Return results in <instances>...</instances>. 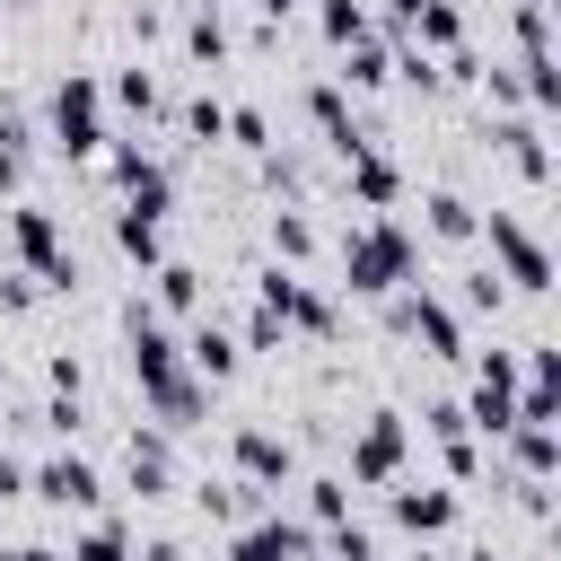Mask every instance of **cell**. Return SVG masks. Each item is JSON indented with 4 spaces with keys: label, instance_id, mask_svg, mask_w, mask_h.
<instances>
[{
    "label": "cell",
    "instance_id": "obj_17",
    "mask_svg": "<svg viewBox=\"0 0 561 561\" xmlns=\"http://www.w3.org/2000/svg\"><path fill=\"white\" fill-rule=\"evenodd\" d=\"M184 131H193V140H219V131H228V105H219V96H193V105H184Z\"/></svg>",
    "mask_w": 561,
    "mask_h": 561
},
{
    "label": "cell",
    "instance_id": "obj_8",
    "mask_svg": "<svg viewBox=\"0 0 561 561\" xmlns=\"http://www.w3.org/2000/svg\"><path fill=\"white\" fill-rule=\"evenodd\" d=\"M298 552H307V535H298V526H245L228 561H298Z\"/></svg>",
    "mask_w": 561,
    "mask_h": 561
},
{
    "label": "cell",
    "instance_id": "obj_21",
    "mask_svg": "<svg viewBox=\"0 0 561 561\" xmlns=\"http://www.w3.org/2000/svg\"><path fill=\"white\" fill-rule=\"evenodd\" d=\"M359 26H368V18H359V0H324V35H333V44H351Z\"/></svg>",
    "mask_w": 561,
    "mask_h": 561
},
{
    "label": "cell",
    "instance_id": "obj_23",
    "mask_svg": "<svg viewBox=\"0 0 561 561\" xmlns=\"http://www.w3.org/2000/svg\"><path fill=\"white\" fill-rule=\"evenodd\" d=\"M228 131H237V140H245V149H272V123H263V114H254V105H245V114H228Z\"/></svg>",
    "mask_w": 561,
    "mask_h": 561
},
{
    "label": "cell",
    "instance_id": "obj_20",
    "mask_svg": "<svg viewBox=\"0 0 561 561\" xmlns=\"http://www.w3.org/2000/svg\"><path fill=\"white\" fill-rule=\"evenodd\" d=\"M272 245H280V254H307V245H316V228H307L298 210H280V219H272Z\"/></svg>",
    "mask_w": 561,
    "mask_h": 561
},
{
    "label": "cell",
    "instance_id": "obj_7",
    "mask_svg": "<svg viewBox=\"0 0 561 561\" xmlns=\"http://www.w3.org/2000/svg\"><path fill=\"white\" fill-rule=\"evenodd\" d=\"M237 465H245V482H280L289 473V447L272 430H237Z\"/></svg>",
    "mask_w": 561,
    "mask_h": 561
},
{
    "label": "cell",
    "instance_id": "obj_1",
    "mask_svg": "<svg viewBox=\"0 0 561 561\" xmlns=\"http://www.w3.org/2000/svg\"><path fill=\"white\" fill-rule=\"evenodd\" d=\"M342 272H351L359 298H377V289H394V280L412 272V237H403L394 219H368V228L342 245Z\"/></svg>",
    "mask_w": 561,
    "mask_h": 561
},
{
    "label": "cell",
    "instance_id": "obj_9",
    "mask_svg": "<svg viewBox=\"0 0 561 561\" xmlns=\"http://www.w3.org/2000/svg\"><path fill=\"white\" fill-rule=\"evenodd\" d=\"M184 359H193L202 377H237V342H228L219 324H193V342H184Z\"/></svg>",
    "mask_w": 561,
    "mask_h": 561
},
{
    "label": "cell",
    "instance_id": "obj_6",
    "mask_svg": "<svg viewBox=\"0 0 561 561\" xmlns=\"http://www.w3.org/2000/svg\"><path fill=\"white\" fill-rule=\"evenodd\" d=\"M491 245H500V263H508L517 289H543V254H535V237H517V219L491 210Z\"/></svg>",
    "mask_w": 561,
    "mask_h": 561
},
{
    "label": "cell",
    "instance_id": "obj_27",
    "mask_svg": "<svg viewBox=\"0 0 561 561\" xmlns=\"http://www.w3.org/2000/svg\"><path fill=\"white\" fill-rule=\"evenodd\" d=\"M149 561H184V552H175V543H149Z\"/></svg>",
    "mask_w": 561,
    "mask_h": 561
},
{
    "label": "cell",
    "instance_id": "obj_11",
    "mask_svg": "<svg viewBox=\"0 0 561 561\" xmlns=\"http://www.w3.org/2000/svg\"><path fill=\"white\" fill-rule=\"evenodd\" d=\"M158 298H167L175 316H193V307H202V272H193V263H167V272H158Z\"/></svg>",
    "mask_w": 561,
    "mask_h": 561
},
{
    "label": "cell",
    "instance_id": "obj_18",
    "mask_svg": "<svg viewBox=\"0 0 561 561\" xmlns=\"http://www.w3.org/2000/svg\"><path fill=\"white\" fill-rule=\"evenodd\" d=\"M430 228H438V237H465V228H473V210H465L456 193H430Z\"/></svg>",
    "mask_w": 561,
    "mask_h": 561
},
{
    "label": "cell",
    "instance_id": "obj_25",
    "mask_svg": "<svg viewBox=\"0 0 561 561\" xmlns=\"http://www.w3.org/2000/svg\"><path fill=\"white\" fill-rule=\"evenodd\" d=\"M254 9H263V18H289V9H298V0H254Z\"/></svg>",
    "mask_w": 561,
    "mask_h": 561
},
{
    "label": "cell",
    "instance_id": "obj_12",
    "mask_svg": "<svg viewBox=\"0 0 561 561\" xmlns=\"http://www.w3.org/2000/svg\"><path fill=\"white\" fill-rule=\"evenodd\" d=\"M114 237H123V254H131V263H158V219L123 210V219H114Z\"/></svg>",
    "mask_w": 561,
    "mask_h": 561
},
{
    "label": "cell",
    "instance_id": "obj_13",
    "mask_svg": "<svg viewBox=\"0 0 561 561\" xmlns=\"http://www.w3.org/2000/svg\"><path fill=\"white\" fill-rule=\"evenodd\" d=\"M351 193H359V202H394V167H386V158H359V167H351Z\"/></svg>",
    "mask_w": 561,
    "mask_h": 561
},
{
    "label": "cell",
    "instance_id": "obj_26",
    "mask_svg": "<svg viewBox=\"0 0 561 561\" xmlns=\"http://www.w3.org/2000/svg\"><path fill=\"white\" fill-rule=\"evenodd\" d=\"M9 561H53V552H44V543H18V552H9Z\"/></svg>",
    "mask_w": 561,
    "mask_h": 561
},
{
    "label": "cell",
    "instance_id": "obj_5",
    "mask_svg": "<svg viewBox=\"0 0 561 561\" xmlns=\"http://www.w3.org/2000/svg\"><path fill=\"white\" fill-rule=\"evenodd\" d=\"M394 456H403V421H394V412H377V421H368V438L351 447V473H359V482H386V473H394Z\"/></svg>",
    "mask_w": 561,
    "mask_h": 561
},
{
    "label": "cell",
    "instance_id": "obj_4",
    "mask_svg": "<svg viewBox=\"0 0 561 561\" xmlns=\"http://www.w3.org/2000/svg\"><path fill=\"white\" fill-rule=\"evenodd\" d=\"M35 491H44L53 508H96V465H88V456H53V465L35 473Z\"/></svg>",
    "mask_w": 561,
    "mask_h": 561
},
{
    "label": "cell",
    "instance_id": "obj_3",
    "mask_svg": "<svg viewBox=\"0 0 561 561\" xmlns=\"http://www.w3.org/2000/svg\"><path fill=\"white\" fill-rule=\"evenodd\" d=\"M9 245H18V263L35 272V280H53V289H70L79 272L61 263V245H53V219L44 210H9Z\"/></svg>",
    "mask_w": 561,
    "mask_h": 561
},
{
    "label": "cell",
    "instance_id": "obj_15",
    "mask_svg": "<svg viewBox=\"0 0 561 561\" xmlns=\"http://www.w3.org/2000/svg\"><path fill=\"white\" fill-rule=\"evenodd\" d=\"M184 44H193V61H219V53H228V26H219V18L202 9V18L184 26Z\"/></svg>",
    "mask_w": 561,
    "mask_h": 561
},
{
    "label": "cell",
    "instance_id": "obj_14",
    "mask_svg": "<svg viewBox=\"0 0 561 561\" xmlns=\"http://www.w3.org/2000/svg\"><path fill=\"white\" fill-rule=\"evenodd\" d=\"M412 26H421L430 44H456V26H465V18H456L447 0H421V9H412Z\"/></svg>",
    "mask_w": 561,
    "mask_h": 561
},
{
    "label": "cell",
    "instance_id": "obj_22",
    "mask_svg": "<svg viewBox=\"0 0 561 561\" xmlns=\"http://www.w3.org/2000/svg\"><path fill=\"white\" fill-rule=\"evenodd\" d=\"M342 79H359V88H377V79H386V53H377V44H359V53H351V70H342Z\"/></svg>",
    "mask_w": 561,
    "mask_h": 561
},
{
    "label": "cell",
    "instance_id": "obj_19",
    "mask_svg": "<svg viewBox=\"0 0 561 561\" xmlns=\"http://www.w3.org/2000/svg\"><path fill=\"white\" fill-rule=\"evenodd\" d=\"M70 561H123V526H88Z\"/></svg>",
    "mask_w": 561,
    "mask_h": 561
},
{
    "label": "cell",
    "instance_id": "obj_16",
    "mask_svg": "<svg viewBox=\"0 0 561 561\" xmlns=\"http://www.w3.org/2000/svg\"><path fill=\"white\" fill-rule=\"evenodd\" d=\"M114 96H123V105H131V114H158V79H149V70H140V61H131V70H123V79H114Z\"/></svg>",
    "mask_w": 561,
    "mask_h": 561
},
{
    "label": "cell",
    "instance_id": "obj_24",
    "mask_svg": "<svg viewBox=\"0 0 561 561\" xmlns=\"http://www.w3.org/2000/svg\"><path fill=\"white\" fill-rule=\"evenodd\" d=\"M18 491H26V473H18V456L0 447V500H18Z\"/></svg>",
    "mask_w": 561,
    "mask_h": 561
},
{
    "label": "cell",
    "instance_id": "obj_10",
    "mask_svg": "<svg viewBox=\"0 0 561 561\" xmlns=\"http://www.w3.org/2000/svg\"><path fill=\"white\" fill-rule=\"evenodd\" d=\"M394 517H403L412 535H438V526L456 517V500H447V491H394Z\"/></svg>",
    "mask_w": 561,
    "mask_h": 561
},
{
    "label": "cell",
    "instance_id": "obj_2",
    "mask_svg": "<svg viewBox=\"0 0 561 561\" xmlns=\"http://www.w3.org/2000/svg\"><path fill=\"white\" fill-rule=\"evenodd\" d=\"M53 140H61L70 158H88V149L105 140V131H96V79H79V70L61 79V96H53Z\"/></svg>",
    "mask_w": 561,
    "mask_h": 561
}]
</instances>
